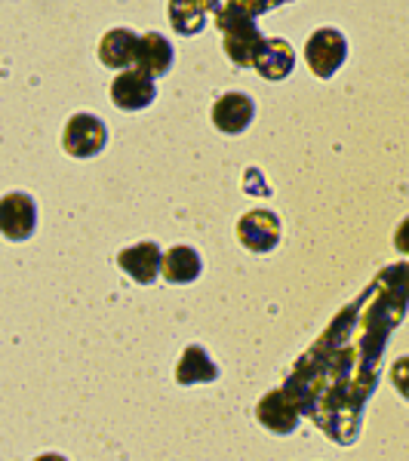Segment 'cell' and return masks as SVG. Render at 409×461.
<instances>
[{
    "instance_id": "2e32d148",
    "label": "cell",
    "mask_w": 409,
    "mask_h": 461,
    "mask_svg": "<svg viewBox=\"0 0 409 461\" xmlns=\"http://www.w3.org/2000/svg\"><path fill=\"white\" fill-rule=\"evenodd\" d=\"M391 382H394V388L409 400V357H400L391 366Z\"/></svg>"
},
{
    "instance_id": "ba28073f",
    "label": "cell",
    "mask_w": 409,
    "mask_h": 461,
    "mask_svg": "<svg viewBox=\"0 0 409 461\" xmlns=\"http://www.w3.org/2000/svg\"><path fill=\"white\" fill-rule=\"evenodd\" d=\"M222 10V0H169V22L176 34L191 37L206 28V19Z\"/></svg>"
},
{
    "instance_id": "9a60e30c",
    "label": "cell",
    "mask_w": 409,
    "mask_h": 461,
    "mask_svg": "<svg viewBox=\"0 0 409 461\" xmlns=\"http://www.w3.org/2000/svg\"><path fill=\"white\" fill-rule=\"evenodd\" d=\"M160 274L169 284H191L200 277V256L191 247H173L169 252H163Z\"/></svg>"
},
{
    "instance_id": "6da1fadb",
    "label": "cell",
    "mask_w": 409,
    "mask_h": 461,
    "mask_svg": "<svg viewBox=\"0 0 409 461\" xmlns=\"http://www.w3.org/2000/svg\"><path fill=\"white\" fill-rule=\"evenodd\" d=\"M215 25H219V32H222L225 56L232 59L237 68H250V65L256 62V53L265 43V37L256 25V16H252L241 0H228V4H222V10L215 13Z\"/></svg>"
},
{
    "instance_id": "ac0fdd59",
    "label": "cell",
    "mask_w": 409,
    "mask_h": 461,
    "mask_svg": "<svg viewBox=\"0 0 409 461\" xmlns=\"http://www.w3.org/2000/svg\"><path fill=\"white\" fill-rule=\"evenodd\" d=\"M394 247L404 252V256H409V215H406L404 221H400L397 234H394Z\"/></svg>"
},
{
    "instance_id": "e0dca14e",
    "label": "cell",
    "mask_w": 409,
    "mask_h": 461,
    "mask_svg": "<svg viewBox=\"0 0 409 461\" xmlns=\"http://www.w3.org/2000/svg\"><path fill=\"white\" fill-rule=\"evenodd\" d=\"M241 4L247 6L252 16H262V13L274 10V6H280V4H289V0H241Z\"/></svg>"
},
{
    "instance_id": "52a82bcc",
    "label": "cell",
    "mask_w": 409,
    "mask_h": 461,
    "mask_svg": "<svg viewBox=\"0 0 409 461\" xmlns=\"http://www.w3.org/2000/svg\"><path fill=\"white\" fill-rule=\"evenodd\" d=\"M252 117H256V105H252V99L247 93H225L213 105L215 130L228 132V136H237V132L247 130L252 123Z\"/></svg>"
},
{
    "instance_id": "4fadbf2b",
    "label": "cell",
    "mask_w": 409,
    "mask_h": 461,
    "mask_svg": "<svg viewBox=\"0 0 409 461\" xmlns=\"http://www.w3.org/2000/svg\"><path fill=\"white\" fill-rule=\"evenodd\" d=\"M139 53V34H132L130 28H111L99 43V59L108 68H130L136 65Z\"/></svg>"
},
{
    "instance_id": "5b68a950",
    "label": "cell",
    "mask_w": 409,
    "mask_h": 461,
    "mask_svg": "<svg viewBox=\"0 0 409 461\" xmlns=\"http://www.w3.org/2000/svg\"><path fill=\"white\" fill-rule=\"evenodd\" d=\"M237 237L250 252H271L280 240V219L271 210H252L237 221Z\"/></svg>"
},
{
    "instance_id": "7a4b0ae2",
    "label": "cell",
    "mask_w": 409,
    "mask_h": 461,
    "mask_svg": "<svg viewBox=\"0 0 409 461\" xmlns=\"http://www.w3.org/2000/svg\"><path fill=\"white\" fill-rule=\"evenodd\" d=\"M304 59H308V68L314 71V77L330 80L348 59V41L345 34L336 28H321L308 37L304 43Z\"/></svg>"
},
{
    "instance_id": "30bf717a",
    "label": "cell",
    "mask_w": 409,
    "mask_h": 461,
    "mask_svg": "<svg viewBox=\"0 0 409 461\" xmlns=\"http://www.w3.org/2000/svg\"><path fill=\"white\" fill-rule=\"evenodd\" d=\"M252 68L259 71V77L265 80H284L293 74L295 68V53L293 47H289L286 41H280V37H265L262 50L256 53V62H252Z\"/></svg>"
},
{
    "instance_id": "d6986e66",
    "label": "cell",
    "mask_w": 409,
    "mask_h": 461,
    "mask_svg": "<svg viewBox=\"0 0 409 461\" xmlns=\"http://www.w3.org/2000/svg\"><path fill=\"white\" fill-rule=\"evenodd\" d=\"M34 461H65L62 456H56V452H47V456H37Z\"/></svg>"
},
{
    "instance_id": "277c9868",
    "label": "cell",
    "mask_w": 409,
    "mask_h": 461,
    "mask_svg": "<svg viewBox=\"0 0 409 461\" xmlns=\"http://www.w3.org/2000/svg\"><path fill=\"white\" fill-rule=\"evenodd\" d=\"M37 228V203L28 194H6L0 200V234L13 243H22Z\"/></svg>"
},
{
    "instance_id": "3957f363",
    "label": "cell",
    "mask_w": 409,
    "mask_h": 461,
    "mask_svg": "<svg viewBox=\"0 0 409 461\" xmlns=\"http://www.w3.org/2000/svg\"><path fill=\"white\" fill-rule=\"evenodd\" d=\"M105 142H108V130L99 117L74 114L71 121L65 123L62 148L71 154V158H95V154L105 148Z\"/></svg>"
},
{
    "instance_id": "8fae6325",
    "label": "cell",
    "mask_w": 409,
    "mask_h": 461,
    "mask_svg": "<svg viewBox=\"0 0 409 461\" xmlns=\"http://www.w3.org/2000/svg\"><path fill=\"white\" fill-rule=\"evenodd\" d=\"M160 262H163V252L158 243H136V247L123 249L117 256V265L121 271L130 274L136 284H154V277L160 274Z\"/></svg>"
},
{
    "instance_id": "5bb4252c",
    "label": "cell",
    "mask_w": 409,
    "mask_h": 461,
    "mask_svg": "<svg viewBox=\"0 0 409 461\" xmlns=\"http://www.w3.org/2000/svg\"><path fill=\"white\" fill-rule=\"evenodd\" d=\"M219 378V369L210 360V354L200 345H188L176 366V382L178 384H204V382H215Z\"/></svg>"
},
{
    "instance_id": "7c38bea8",
    "label": "cell",
    "mask_w": 409,
    "mask_h": 461,
    "mask_svg": "<svg viewBox=\"0 0 409 461\" xmlns=\"http://www.w3.org/2000/svg\"><path fill=\"white\" fill-rule=\"evenodd\" d=\"M173 68V47L167 37L158 32H148L139 37V53H136V71L148 74V77H163Z\"/></svg>"
},
{
    "instance_id": "8992f818",
    "label": "cell",
    "mask_w": 409,
    "mask_h": 461,
    "mask_svg": "<svg viewBox=\"0 0 409 461\" xmlns=\"http://www.w3.org/2000/svg\"><path fill=\"white\" fill-rule=\"evenodd\" d=\"M158 89L154 80L142 71H121L111 84V102L123 111H142L154 102Z\"/></svg>"
},
{
    "instance_id": "9c48e42d",
    "label": "cell",
    "mask_w": 409,
    "mask_h": 461,
    "mask_svg": "<svg viewBox=\"0 0 409 461\" xmlns=\"http://www.w3.org/2000/svg\"><path fill=\"white\" fill-rule=\"evenodd\" d=\"M256 415L268 430H274V434H293V430L299 428V409H295V403L289 400V391L284 388L262 397Z\"/></svg>"
}]
</instances>
